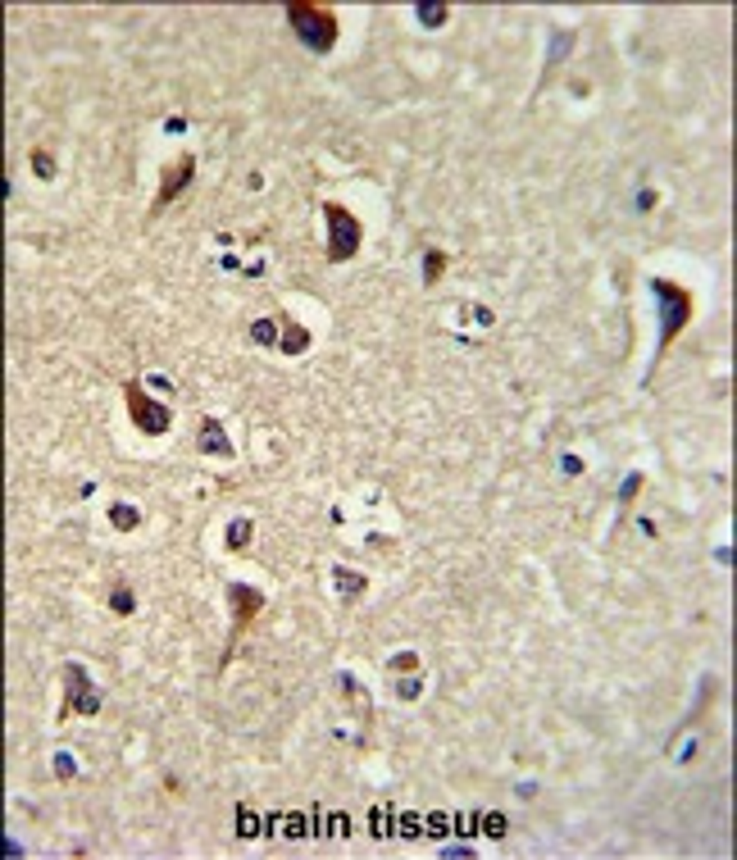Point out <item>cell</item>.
<instances>
[{
  "instance_id": "cell-1",
  "label": "cell",
  "mask_w": 737,
  "mask_h": 860,
  "mask_svg": "<svg viewBox=\"0 0 737 860\" xmlns=\"http://www.w3.org/2000/svg\"><path fill=\"white\" fill-rule=\"evenodd\" d=\"M651 292H655V301L664 305V319H660V342H655V359L664 355V350L673 346V337L687 328V319H692V292H683L678 283H669V278H655L651 283Z\"/></svg>"
},
{
  "instance_id": "cell-2",
  "label": "cell",
  "mask_w": 737,
  "mask_h": 860,
  "mask_svg": "<svg viewBox=\"0 0 737 860\" xmlns=\"http://www.w3.org/2000/svg\"><path fill=\"white\" fill-rule=\"evenodd\" d=\"M287 23L296 28V37H301L310 50H333L337 41V19L328 10H315V5H287Z\"/></svg>"
},
{
  "instance_id": "cell-3",
  "label": "cell",
  "mask_w": 737,
  "mask_h": 860,
  "mask_svg": "<svg viewBox=\"0 0 737 860\" xmlns=\"http://www.w3.org/2000/svg\"><path fill=\"white\" fill-rule=\"evenodd\" d=\"M324 218H328V260L333 264L355 260V251H360V218L351 214L346 205H333V200L324 205Z\"/></svg>"
},
{
  "instance_id": "cell-4",
  "label": "cell",
  "mask_w": 737,
  "mask_h": 860,
  "mask_svg": "<svg viewBox=\"0 0 737 860\" xmlns=\"http://www.w3.org/2000/svg\"><path fill=\"white\" fill-rule=\"evenodd\" d=\"M123 396H128V414H132V424H137L141 433H151V437L169 433V424H174V414L164 410L160 401H151V396L141 392L137 382H128V387H123Z\"/></svg>"
},
{
  "instance_id": "cell-5",
  "label": "cell",
  "mask_w": 737,
  "mask_h": 860,
  "mask_svg": "<svg viewBox=\"0 0 737 860\" xmlns=\"http://www.w3.org/2000/svg\"><path fill=\"white\" fill-rule=\"evenodd\" d=\"M64 683H68V706L64 710L96 715V710H100V692L91 687V678H87V669H82V664H64Z\"/></svg>"
},
{
  "instance_id": "cell-6",
  "label": "cell",
  "mask_w": 737,
  "mask_h": 860,
  "mask_svg": "<svg viewBox=\"0 0 737 860\" xmlns=\"http://www.w3.org/2000/svg\"><path fill=\"white\" fill-rule=\"evenodd\" d=\"M228 601H232V633H241L264 610V592L246 588V583H228Z\"/></svg>"
},
{
  "instance_id": "cell-7",
  "label": "cell",
  "mask_w": 737,
  "mask_h": 860,
  "mask_svg": "<svg viewBox=\"0 0 737 860\" xmlns=\"http://www.w3.org/2000/svg\"><path fill=\"white\" fill-rule=\"evenodd\" d=\"M192 174H196V160H192V155H187V160H178V164H169V169H164V183H160V196H155V209L169 205V200H174L178 191L192 183Z\"/></svg>"
},
{
  "instance_id": "cell-8",
  "label": "cell",
  "mask_w": 737,
  "mask_h": 860,
  "mask_svg": "<svg viewBox=\"0 0 737 860\" xmlns=\"http://www.w3.org/2000/svg\"><path fill=\"white\" fill-rule=\"evenodd\" d=\"M200 451H205V456H223V460L232 456V442H228V433H223L218 419H205V424H200Z\"/></svg>"
},
{
  "instance_id": "cell-9",
  "label": "cell",
  "mask_w": 737,
  "mask_h": 860,
  "mask_svg": "<svg viewBox=\"0 0 737 860\" xmlns=\"http://www.w3.org/2000/svg\"><path fill=\"white\" fill-rule=\"evenodd\" d=\"M278 346H282V355H296V350L310 346V333H305V328H296L292 319H282V342H278Z\"/></svg>"
},
{
  "instance_id": "cell-10",
  "label": "cell",
  "mask_w": 737,
  "mask_h": 860,
  "mask_svg": "<svg viewBox=\"0 0 737 860\" xmlns=\"http://www.w3.org/2000/svg\"><path fill=\"white\" fill-rule=\"evenodd\" d=\"M333 583L342 588V597H360V592H364V574H355V569H342V565L333 569Z\"/></svg>"
},
{
  "instance_id": "cell-11",
  "label": "cell",
  "mask_w": 737,
  "mask_h": 860,
  "mask_svg": "<svg viewBox=\"0 0 737 860\" xmlns=\"http://www.w3.org/2000/svg\"><path fill=\"white\" fill-rule=\"evenodd\" d=\"M109 523H114V528H123V533H132V528L141 523V514L132 510L128 501H114V505H109Z\"/></svg>"
},
{
  "instance_id": "cell-12",
  "label": "cell",
  "mask_w": 737,
  "mask_h": 860,
  "mask_svg": "<svg viewBox=\"0 0 737 860\" xmlns=\"http://www.w3.org/2000/svg\"><path fill=\"white\" fill-rule=\"evenodd\" d=\"M237 833L241 838H260V819H255V810H250L246 801L237 806Z\"/></svg>"
},
{
  "instance_id": "cell-13",
  "label": "cell",
  "mask_w": 737,
  "mask_h": 860,
  "mask_svg": "<svg viewBox=\"0 0 737 860\" xmlns=\"http://www.w3.org/2000/svg\"><path fill=\"white\" fill-rule=\"evenodd\" d=\"M246 542H250V519H237L228 528V546L232 551H246Z\"/></svg>"
},
{
  "instance_id": "cell-14",
  "label": "cell",
  "mask_w": 737,
  "mask_h": 860,
  "mask_svg": "<svg viewBox=\"0 0 737 860\" xmlns=\"http://www.w3.org/2000/svg\"><path fill=\"white\" fill-rule=\"evenodd\" d=\"M442 269H446V255H442V251H428V260H423V283L433 287V283H437V273H442Z\"/></svg>"
},
{
  "instance_id": "cell-15",
  "label": "cell",
  "mask_w": 737,
  "mask_h": 860,
  "mask_svg": "<svg viewBox=\"0 0 737 860\" xmlns=\"http://www.w3.org/2000/svg\"><path fill=\"white\" fill-rule=\"evenodd\" d=\"M419 23L423 28H442L446 23V5H419Z\"/></svg>"
},
{
  "instance_id": "cell-16",
  "label": "cell",
  "mask_w": 737,
  "mask_h": 860,
  "mask_svg": "<svg viewBox=\"0 0 737 860\" xmlns=\"http://www.w3.org/2000/svg\"><path fill=\"white\" fill-rule=\"evenodd\" d=\"M109 606L119 610V615H132V606H137V601H132V592H128V588H114V597H109Z\"/></svg>"
},
{
  "instance_id": "cell-17",
  "label": "cell",
  "mask_w": 737,
  "mask_h": 860,
  "mask_svg": "<svg viewBox=\"0 0 737 860\" xmlns=\"http://www.w3.org/2000/svg\"><path fill=\"white\" fill-rule=\"evenodd\" d=\"M32 169H37V178H55V160L46 151H32Z\"/></svg>"
},
{
  "instance_id": "cell-18",
  "label": "cell",
  "mask_w": 737,
  "mask_h": 860,
  "mask_svg": "<svg viewBox=\"0 0 737 860\" xmlns=\"http://www.w3.org/2000/svg\"><path fill=\"white\" fill-rule=\"evenodd\" d=\"M250 333H255V342H264V346H273V342H278V333H273V319H260V324L250 328Z\"/></svg>"
},
{
  "instance_id": "cell-19",
  "label": "cell",
  "mask_w": 737,
  "mask_h": 860,
  "mask_svg": "<svg viewBox=\"0 0 737 860\" xmlns=\"http://www.w3.org/2000/svg\"><path fill=\"white\" fill-rule=\"evenodd\" d=\"M478 824L487 828V838H505V815H483Z\"/></svg>"
},
{
  "instance_id": "cell-20",
  "label": "cell",
  "mask_w": 737,
  "mask_h": 860,
  "mask_svg": "<svg viewBox=\"0 0 737 860\" xmlns=\"http://www.w3.org/2000/svg\"><path fill=\"white\" fill-rule=\"evenodd\" d=\"M569 46H574V32H569V28H564L560 37H555V50H551V64H560L564 59V50H569Z\"/></svg>"
},
{
  "instance_id": "cell-21",
  "label": "cell",
  "mask_w": 737,
  "mask_h": 860,
  "mask_svg": "<svg viewBox=\"0 0 737 860\" xmlns=\"http://www.w3.org/2000/svg\"><path fill=\"white\" fill-rule=\"evenodd\" d=\"M73 769H77V765H73V756H68V751L55 756V774H59V778H73Z\"/></svg>"
},
{
  "instance_id": "cell-22",
  "label": "cell",
  "mask_w": 737,
  "mask_h": 860,
  "mask_svg": "<svg viewBox=\"0 0 737 860\" xmlns=\"http://www.w3.org/2000/svg\"><path fill=\"white\" fill-rule=\"evenodd\" d=\"M428 828H433V838H446L451 833V815H428Z\"/></svg>"
},
{
  "instance_id": "cell-23",
  "label": "cell",
  "mask_w": 737,
  "mask_h": 860,
  "mask_svg": "<svg viewBox=\"0 0 737 860\" xmlns=\"http://www.w3.org/2000/svg\"><path fill=\"white\" fill-rule=\"evenodd\" d=\"M637 487H642V474H633V478H628V483H624V487H619V501H624V505H628V501H633V496H637Z\"/></svg>"
},
{
  "instance_id": "cell-24",
  "label": "cell",
  "mask_w": 737,
  "mask_h": 860,
  "mask_svg": "<svg viewBox=\"0 0 737 860\" xmlns=\"http://www.w3.org/2000/svg\"><path fill=\"white\" fill-rule=\"evenodd\" d=\"M346 828H351V819H346V815H328V833H337V838H346Z\"/></svg>"
},
{
  "instance_id": "cell-25",
  "label": "cell",
  "mask_w": 737,
  "mask_h": 860,
  "mask_svg": "<svg viewBox=\"0 0 737 860\" xmlns=\"http://www.w3.org/2000/svg\"><path fill=\"white\" fill-rule=\"evenodd\" d=\"M419 687H423L419 678H410V683H396V697H401V701H410V697H419Z\"/></svg>"
}]
</instances>
